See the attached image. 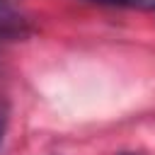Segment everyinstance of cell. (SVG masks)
I'll use <instances>...</instances> for the list:
<instances>
[{"instance_id":"6da1fadb","label":"cell","mask_w":155,"mask_h":155,"mask_svg":"<svg viewBox=\"0 0 155 155\" xmlns=\"http://www.w3.org/2000/svg\"><path fill=\"white\" fill-rule=\"evenodd\" d=\"M7 116H10L7 102L0 97V148H2V140H5V131H7Z\"/></svg>"},{"instance_id":"7a4b0ae2","label":"cell","mask_w":155,"mask_h":155,"mask_svg":"<svg viewBox=\"0 0 155 155\" xmlns=\"http://www.w3.org/2000/svg\"><path fill=\"white\" fill-rule=\"evenodd\" d=\"M92 2H102V5H136V7L143 5V0H92Z\"/></svg>"},{"instance_id":"3957f363","label":"cell","mask_w":155,"mask_h":155,"mask_svg":"<svg viewBox=\"0 0 155 155\" xmlns=\"http://www.w3.org/2000/svg\"><path fill=\"white\" fill-rule=\"evenodd\" d=\"M140 7H155V0H143V5Z\"/></svg>"},{"instance_id":"277c9868","label":"cell","mask_w":155,"mask_h":155,"mask_svg":"<svg viewBox=\"0 0 155 155\" xmlns=\"http://www.w3.org/2000/svg\"><path fill=\"white\" fill-rule=\"evenodd\" d=\"M121 155H133V153H121Z\"/></svg>"},{"instance_id":"5b68a950","label":"cell","mask_w":155,"mask_h":155,"mask_svg":"<svg viewBox=\"0 0 155 155\" xmlns=\"http://www.w3.org/2000/svg\"><path fill=\"white\" fill-rule=\"evenodd\" d=\"M0 2H2V0H0Z\"/></svg>"}]
</instances>
